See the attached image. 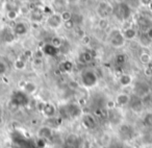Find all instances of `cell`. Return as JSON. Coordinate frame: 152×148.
I'll return each mask as SVG.
<instances>
[{
    "mask_svg": "<svg viewBox=\"0 0 152 148\" xmlns=\"http://www.w3.org/2000/svg\"><path fill=\"white\" fill-rule=\"evenodd\" d=\"M134 90L137 95L141 97V96H145L148 94V92H149V86L146 83H144V81H139V83L135 84Z\"/></svg>",
    "mask_w": 152,
    "mask_h": 148,
    "instance_id": "obj_17",
    "label": "cell"
},
{
    "mask_svg": "<svg viewBox=\"0 0 152 148\" xmlns=\"http://www.w3.org/2000/svg\"><path fill=\"white\" fill-rule=\"evenodd\" d=\"M140 62H141L143 65L148 66L152 62L151 55H150L149 53H146V52L141 53V55H140Z\"/></svg>",
    "mask_w": 152,
    "mask_h": 148,
    "instance_id": "obj_26",
    "label": "cell"
},
{
    "mask_svg": "<svg viewBox=\"0 0 152 148\" xmlns=\"http://www.w3.org/2000/svg\"><path fill=\"white\" fill-rule=\"evenodd\" d=\"M94 59V54L92 51L89 50H85L83 52L79 53L78 55V61L79 63L83 64V65H87V64H90L92 61Z\"/></svg>",
    "mask_w": 152,
    "mask_h": 148,
    "instance_id": "obj_16",
    "label": "cell"
},
{
    "mask_svg": "<svg viewBox=\"0 0 152 148\" xmlns=\"http://www.w3.org/2000/svg\"><path fill=\"white\" fill-rule=\"evenodd\" d=\"M46 23L50 28H53V29H56V28H58L59 26L61 25V23H63L61 14L53 13V14H51V15H49L48 18H47Z\"/></svg>",
    "mask_w": 152,
    "mask_h": 148,
    "instance_id": "obj_8",
    "label": "cell"
},
{
    "mask_svg": "<svg viewBox=\"0 0 152 148\" xmlns=\"http://www.w3.org/2000/svg\"><path fill=\"white\" fill-rule=\"evenodd\" d=\"M117 2H124V0H116Z\"/></svg>",
    "mask_w": 152,
    "mask_h": 148,
    "instance_id": "obj_42",
    "label": "cell"
},
{
    "mask_svg": "<svg viewBox=\"0 0 152 148\" xmlns=\"http://www.w3.org/2000/svg\"><path fill=\"white\" fill-rule=\"evenodd\" d=\"M3 123V112H2V110L0 108V125L2 124Z\"/></svg>",
    "mask_w": 152,
    "mask_h": 148,
    "instance_id": "obj_40",
    "label": "cell"
},
{
    "mask_svg": "<svg viewBox=\"0 0 152 148\" xmlns=\"http://www.w3.org/2000/svg\"><path fill=\"white\" fill-rule=\"evenodd\" d=\"M122 34L126 41L134 40V39L137 38V30H135V28H133V27L125 28V29L122 32Z\"/></svg>",
    "mask_w": 152,
    "mask_h": 148,
    "instance_id": "obj_22",
    "label": "cell"
},
{
    "mask_svg": "<svg viewBox=\"0 0 152 148\" xmlns=\"http://www.w3.org/2000/svg\"><path fill=\"white\" fill-rule=\"evenodd\" d=\"M26 67V62L23 59H18L15 62V68L17 70H24Z\"/></svg>",
    "mask_w": 152,
    "mask_h": 148,
    "instance_id": "obj_30",
    "label": "cell"
},
{
    "mask_svg": "<svg viewBox=\"0 0 152 148\" xmlns=\"http://www.w3.org/2000/svg\"><path fill=\"white\" fill-rule=\"evenodd\" d=\"M80 81L83 87L86 88H93L97 85L98 83V76L95 73V71L91 69H87L83 71L80 75Z\"/></svg>",
    "mask_w": 152,
    "mask_h": 148,
    "instance_id": "obj_4",
    "label": "cell"
},
{
    "mask_svg": "<svg viewBox=\"0 0 152 148\" xmlns=\"http://www.w3.org/2000/svg\"><path fill=\"white\" fill-rule=\"evenodd\" d=\"M68 0H52V10L54 13L61 14L67 10Z\"/></svg>",
    "mask_w": 152,
    "mask_h": 148,
    "instance_id": "obj_11",
    "label": "cell"
},
{
    "mask_svg": "<svg viewBox=\"0 0 152 148\" xmlns=\"http://www.w3.org/2000/svg\"><path fill=\"white\" fill-rule=\"evenodd\" d=\"M18 14H19V11H17V10H9L7 16L10 20H16L18 17Z\"/></svg>",
    "mask_w": 152,
    "mask_h": 148,
    "instance_id": "obj_32",
    "label": "cell"
},
{
    "mask_svg": "<svg viewBox=\"0 0 152 148\" xmlns=\"http://www.w3.org/2000/svg\"><path fill=\"white\" fill-rule=\"evenodd\" d=\"M30 20L34 23H40L42 22L43 18H44V13H43V9L40 7H34V10L30 11Z\"/></svg>",
    "mask_w": 152,
    "mask_h": 148,
    "instance_id": "obj_12",
    "label": "cell"
},
{
    "mask_svg": "<svg viewBox=\"0 0 152 148\" xmlns=\"http://www.w3.org/2000/svg\"><path fill=\"white\" fill-rule=\"evenodd\" d=\"M139 1L142 5H145V7H149V4L152 2V0H139Z\"/></svg>",
    "mask_w": 152,
    "mask_h": 148,
    "instance_id": "obj_38",
    "label": "cell"
},
{
    "mask_svg": "<svg viewBox=\"0 0 152 148\" xmlns=\"http://www.w3.org/2000/svg\"><path fill=\"white\" fill-rule=\"evenodd\" d=\"M79 144H80V142H79L78 137L71 135L65 140L64 148H79Z\"/></svg>",
    "mask_w": 152,
    "mask_h": 148,
    "instance_id": "obj_13",
    "label": "cell"
},
{
    "mask_svg": "<svg viewBox=\"0 0 152 148\" xmlns=\"http://www.w3.org/2000/svg\"><path fill=\"white\" fill-rule=\"evenodd\" d=\"M146 34H147V36L149 37V38L152 40V27H150L149 29H148L147 32H146Z\"/></svg>",
    "mask_w": 152,
    "mask_h": 148,
    "instance_id": "obj_39",
    "label": "cell"
},
{
    "mask_svg": "<svg viewBox=\"0 0 152 148\" xmlns=\"http://www.w3.org/2000/svg\"><path fill=\"white\" fill-rule=\"evenodd\" d=\"M137 24L142 30L143 32H146L150 27H152V20L151 17L147 16L146 14H142L137 20Z\"/></svg>",
    "mask_w": 152,
    "mask_h": 148,
    "instance_id": "obj_7",
    "label": "cell"
},
{
    "mask_svg": "<svg viewBox=\"0 0 152 148\" xmlns=\"http://www.w3.org/2000/svg\"><path fill=\"white\" fill-rule=\"evenodd\" d=\"M42 113L48 118H53L54 115L56 114V108L54 106V104L50 103V102H46L43 104Z\"/></svg>",
    "mask_w": 152,
    "mask_h": 148,
    "instance_id": "obj_14",
    "label": "cell"
},
{
    "mask_svg": "<svg viewBox=\"0 0 152 148\" xmlns=\"http://www.w3.org/2000/svg\"><path fill=\"white\" fill-rule=\"evenodd\" d=\"M59 114L63 118L75 119L83 116V110L76 103H68L59 108Z\"/></svg>",
    "mask_w": 152,
    "mask_h": 148,
    "instance_id": "obj_1",
    "label": "cell"
},
{
    "mask_svg": "<svg viewBox=\"0 0 152 148\" xmlns=\"http://www.w3.org/2000/svg\"><path fill=\"white\" fill-rule=\"evenodd\" d=\"M13 32L16 36H24V34H27L28 27L24 22H17V23L14 25Z\"/></svg>",
    "mask_w": 152,
    "mask_h": 148,
    "instance_id": "obj_18",
    "label": "cell"
},
{
    "mask_svg": "<svg viewBox=\"0 0 152 148\" xmlns=\"http://www.w3.org/2000/svg\"><path fill=\"white\" fill-rule=\"evenodd\" d=\"M127 61V57L125 54H118L115 59V62H116V65L118 66H123Z\"/></svg>",
    "mask_w": 152,
    "mask_h": 148,
    "instance_id": "obj_29",
    "label": "cell"
},
{
    "mask_svg": "<svg viewBox=\"0 0 152 148\" xmlns=\"http://www.w3.org/2000/svg\"><path fill=\"white\" fill-rule=\"evenodd\" d=\"M61 69L64 72H71L73 70V63L71 61H65L61 64Z\"/></svg>",
    "mask_w": 152,
    "mask_h": 148,
    "instance_id": "obj_27",
    "label": "cell"
},
{
    "mask_svg": "<svg viewBox=\"0 0 152 148\" xmlns=\"http://www.w3.org/2000/svg\"><path fill=\"white\" fill-rule=\"evenodd\" d=\"M37 89H38V87H37L36 84L32 83V81H26L23 86V91L25 92L27 95H31V94L36 93Z\"/></svg>",
    "mask_w": 152,
    "mask_h": 148,
    "instance_id": "obj_23",
    "label": "cell"
},
{
    "mask_svg": "<svg viewBox=\"0 0 152 148\" xmlns=\"http://www.w3.org/2000/svg\"><path fill=\"white\" fill-rule=\"evenodd\" d=\"M10 103L16 108H24L29 103V95L25 93L23 90L14 91L10 98Z\"/></svg>",
    "mask_w": 152,
    "mask_h": 148,
    "instance_id": "obj_2",
    "label": "cell"
},
{
    "mask_svg": "<svg viewBox=\"0 0 152 148\" xmlns=\"http://www.w3.org/2000/svg\"><path fill=\"white\" fill-rule=\"evenodd\" d=\"M130 96L128 94L125 93H121L117 96L116 98V102L118 106H129V102H130Z\"/></svg>",
    "mask_w": 152,
    "mask_h": 148,
    "instance_id": "obj_21",
    "label": "cell"
},
{
    "mask_svg": "<svg viewBox=\"0 0 152 148\" xmlns=\"http://www.w3.org/2000/svg\"><path fill=\"white\" fill-rule=\"evenodd\" d=\"M64 23H65L66 28H68V29H72V28L74 27V25H75V23L73 22V20H69V21L64 22Z\"/></svg>",
    "mask_w": 152,
    "mask_h": 148,
    "instance_id": "obj_35",
    "label": "cell"
},
{
    "mask_svg": "<svg viewBox=\"0 0 152 148\" xmlns=\"http://www.w3.org/2000/svg\"><path fill=\"white\" fill-rule=\"evenodd\" d=\"M1 37H2V40L4 41L5 43H12L15 41L17 36L14 34L13 29H11V28H9V27H5L4 29L2 30V32H1Z\"/></svg>",
    "mask_w": 152,
    "mask_h": 148,
    "instance_id": "obj_19",
    "label": "cell"
},
{
    "mask_svg": "<svg viewBox=\"0 0 152 148\" xmlns=\"http://www.w3.org/2000/svg\"><path fill=\"white\" fill-rule=\"evenodd\" d=\"M129 106H130L133 111L139 112V111H141L142 108H143V100L137 95L134 96V97H131L130 102H129Z\"/></svg>",
    "mask_w": 152,
    "mask_h": 148,
    "instance_id": "obj_20",
    "label": "cell"
},
{
    "mask_svg": "<svg viewBox=\"0 0 152 148\" xmlns=\"http://www.w3.org/2000/svg\"><path fill=\"white\" fill-rule=\"evenodd\" d=\"M42 51L45 55L47 56H51V57H55L58 55L59 53V48L55 47L54 45H52L51 43H46V44L43 46Z\"/></svg>",
    "mask_w": 152,
    "mask_h": 148,
    "instance_id": "obj_10",
    "label": "cell"
},
{
    "mask_svg": "<svg viewBox=\"0 0 152 148\" xmlns=\"http://www.w3.org/2000/svg\"><path fill=\"white\" fill-rule=\"evenodd\" d=\"M7 72V65L3 61L0 59V76H3Z\"/></svg>",
    "mask_w": 152,
    "mask_h": 148,
    "instance_id": "obj_33",
    "label": "cell"
},
{
    "mask_svg": "<svg viewBox=\"0 0 152 148\" xmlns=\"http://www.w3.org/2000/svg\"><path fill=\"white\" fill-rule=\"evenodd\" d=\"M140 42H141L142 46H144V47H148L152 44V40L147 36L146 32H143V34H141V37H140Z\"/></svg>",
    "mask_w": 152,
    "mask_h": 148,
    "instance_id": "obj_25",
    "label": "cell"
},
{
    "mask_svg": "<svg viewBox=\"0 0 152 148\" xmlns=\"http://www.w3.org/2000/svg\"><path fill=\"white\" fill-rule=\"evenodd\" d=\"M99 26L102 28V29H104V28L107 27V21H106V19H101V20H100Z\"/></svg>",
    "mask_w": 152,
    "mask_h": 148,
    "instance_id": "obj_37",
    "label": "cell"
},
{
    "mask_svg": "<svg viewBox=\"0 0 152 148\" xmlns=\"http://www.w3.org/2000/svg\"><path fill=\"white\" fill-rule=\"evenodd\" d=\"M132 83V77L129 74H122L119 77V84L123 87H128L129 85H131Z\"/></svg>",
    "mask_w": 152,
    "mask_h": 148,
    "instance_id": "obj_24",
    "label": "cell"
},
{
    "mask_svg": "<svg viewBox=\"0 0 152 148\" xmlns=\"http://www.w3.org/2000/svg\"><path fill=\"white\" fill-rule=\"evenodd\" d=\"M113 10H114V7H112L108 2H106V1H101V2H99V4L97 5L96 12H97V15L99 16L101 19H106L108 16H110L113 14Z\"/></svg>",
    "mask_w": 152,
    "mask_h": 148,
    "instance_id": "obj_6",
    "label": "cell"
},
{
    "mask_svg": "<svg viewBox=\"0 0 152 148\" xmlns=\"http://www.w3.org/2000/svg\"><path fill=\"white\" fill-rule=\"evenodd\" d=\"M81 122L83 125L88 129H94L97 126V121L96 118L91 114H83V118H81Z\"/></svg>",
    "mask_w": 152,
    "mask_h": 148,
    "instance_id": "obj_9",
    "label": "cell"
},
{
    "mask_svg": "<svg viewBox=\"0 0 152 148\" xmlns=\"http://www.w3.org/2000/svg\"><path fill=\"white\" fill-rule=\"evenodd\" d=\"M108 42L115 48H120V47L124 46L125 40L124 36H123L122 32L119 29H113L110 30V34H108Z\"/></svg>",
    "mask_w": 152,
    "mask_h": 148,
    "instance_id": "obj_5",
    "label": "cell"
},
{
    "mask_svg": "<svg viewBox=\"0 0 152 148\" xmlns=\"http://www.w3.org/2000/svg\"><path fill=\"white\" fill-rule=\"evenodd\" d=\"M143 123L145 126L152 127V113H148L143 118Z\"/></svg>",
    "mask_w": 152,
    "mask_h": 148,
    "instance_id": "obj_28",
    "label": "cell"
},
{
    "mask_svg": "<svg viewBox=\"0 0 152 148\" xmlns=\"http://www.w3.org/2000/svg\"><path fill=\"white\" fill-rule=\"evenodd\" d=\"M72 16H73V14H72L70 11H68V10L64 11L63 13L61 14V17L63 22H67V21H69V20H72Z\"/></svg>",
    "mask_w": 152,
    "mask_h": 148,
    "instance_id": "obj_31",
    "label": "cell"
},
{
    "mask_svg": "<svg viewBox=\"0 0 152 148\" xmlns=\"http://www.w3.org/2000/svg\"><path fill=\"white\" fill-rule=\"evenodd\" d=\"M149 10H150V12H151V13H152V2L149 4Z\"/></svg>",
    "mask_w": 152,
    "mask_h": 148,
    "instance_id": "obj_41",
    "label": "cell"
},
{
    "mask_svg": "<svg viewBox=\"0 0 152 148\" xmlns=\"http://www.w3.org/2000/svg\"><path fill=\"white\" fill-rule=\"evenodd\" d=\"M51 44L54 45L57 48H59V47L63 45V40H61V38H58V37H55V38H53L52 40H51Z\"/></svg>",
    "mask_w": 152,
    "mask_h": 148,
    "instance_id": "obj_34",
    "label": "cell"
},
{
    "mask_svg": "<svg viewBox=\"0 0 152 148\" xmlns=\"http://www.w3.org/2000/svg\"><path fill=\"white\" fill-rule=\"evenodd\" d=\"M144 72H145V74L147 75V76H151V75H152V68H151V66L148 65L147 67L145 68Z\"/></svg>",
    "mask_w": 152,
    "mask_h": 148,
    "instance_id": "obj_36",
    "label": "cell"
},
{
    "mask_svg": "<svg viewBox=\"0 0 152 148\" xmlns=\"http://www.w3.org/2000/svg\"><path fill=\"white\" fill-rule=\"evenodd\" d=\"M113 14L115 17L120 21H126L131 16V9L128 3L126 2H118L114 7Z\"/></svg>",
    "mask_w": 152,
    "mask_h": 148,
    "instance_id": "obj_3",
    "label": "cell"
},
{
    "mask_svg": "<svg viewBox=\"0 0 152 148\" xmlns=\"http://www.w3.org/2000/svg\"><path fill=\"white\" fill-rule=\"evenodd\" d=\"M38 137L40 140H48L52 137V128L48 125H44L38 130Z\"/></svg>",
    "mask_w": 152,
    "mask_h": 148,
    "instance_id": "obj_15",
    "label": "cell"
}]
</instances>
